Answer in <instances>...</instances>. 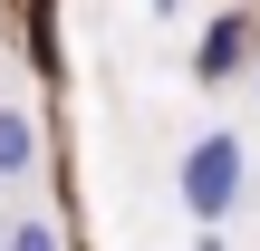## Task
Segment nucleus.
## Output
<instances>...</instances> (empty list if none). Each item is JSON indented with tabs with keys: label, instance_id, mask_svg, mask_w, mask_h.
<instances>
[{
	"label": "nucleus",
	"instance_id": "f257e3e1",
	"mask_svg": "<svg viewBox=\"0 0 260 251\" xmlns=\"http://www.w3.org/2000/svg\"><path fill=\"white\" fill-rule=\"evenodd\" d=\"M174 193H183L193 222H241V203H251V145L232 126H203L183 145V164H174Z\"/></svg>",
	"mask_w": 260,
	"mask_h": 251
},
{
	"label": "nucleus",
	"instance_id": "f03ea898",
	"mask_svg": "<svg viewBox=\"0 0 260 251\" xmlns=\"http://www.w3.org/2000/svg\"><path fill=\"white\" fill-rule=\"evenodd\" d=\"M251 58H260L251 10H212V19H203V39H193V77H203V87H241V77H251Z\"/></svg>",
	"mask_w": 260,
	"mask_h": 251
},
{
	"label": "nucleus",
	"instance_id": "7ed1b4c3",
	"mask_svg": "<svg viewBox=\"0 0 260 251\" xmlns=\"http://www.w3.org/2000/svg\"><path fill=\"white\" fill-rule=\"evenodd\" d=\"M39 174V116H29V97L0 77V184H29Z\"/></svg>",
	"mask_w": 260,
	"mask_h": 251
},
{
	"label": "nucleus",
	"instance_id": "20e7f679",
	"mask_svg": "<svg viewBox=\"0 0 260 251\" xmlns=\"http://www.w3.org/2000/svg\"><path fill=\"white\" fill-rule=\"evenodd\" d=\"M0 251H68V242H58V222L39 203H19V213H0Z\"/></svg>",
	"mask_w": 260,
	"mask_h": 251
},
{
	"label": "nucleus",
	"instance_id": "39448f33",
	"mask_svg": "<svg viewBox=\"0 0 260 251\" xmlns=\"http://www.w3.org/2000/svg\"><path fill=\"white\" fill-rule=\"evenodd\" d=\"M145 10H154V19H174V10H183V0H145Z\"/></svg>",
	"mask_w": 260,
	"mask_h": 251
},
{
	"label": "nucleus",
	"instance_id": "423d86ee",
	"mask_svg": "<svg viewBox=\"0 0 260 251\" xmlns=\"http://www.w3.org/2000/svg\"><path fill=\"white\" fill-rule=\"evenodd\" d=\"M251 87H260V58H251Z\"/></svg>",
	"mask_w": 260,
	"mask_h": 251
}]
</instances>
